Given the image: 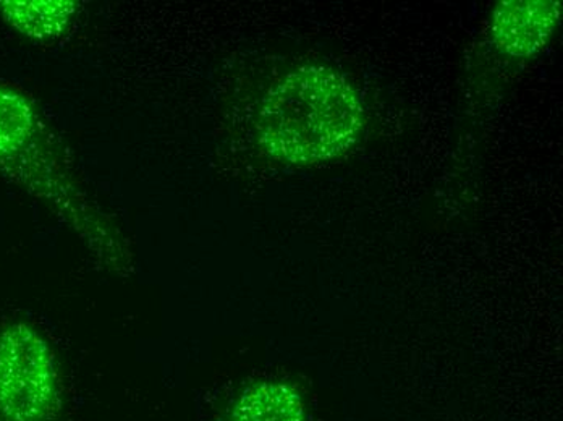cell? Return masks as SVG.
Listing matches in <instances>:
<instances>
[{
  "instance_id": "8992f818",
  "label": "cell",
  "mask_w": 563,
  "mask_h": 421,
  "mask_svg": "<svg viewBox=\"0 0 563 421\" xmlns=\"http://www.w3.org/2000/svg\"><path fill=\"white\" fill-rule=\"evenodd\" d=\"M295 394L279 385H263L240 400L230 421H300Z\"/></svg>"
},
{
  "instance_id": "5b68a950",
  "label": "cell",
  "mask_w": 563,
  "mask_h": 421,
  "mask_svg": "<svg viewBox=\"0 0 563 421\" xmlns=\"http://www.w3.org/2000/svg\"><path fill=\"white\" fill-rule=\"evenodd\" d=\"M36 114L20 92L0 87V163L12 159L34 135Z\"/></svg>"
},
{
  "instance_id": "7a4b0ae2",
  "label": "cell",
  "mask_w": 563,
  "mask_h": 421,
  "mask_svg": "<svg viewBox=\"0 0 563 421\" xmlns=\"http://www.w3.org/2000/svg\"><path fill=\"white\" fill-rule=\"evenodd\" d=\"M58 403L56 362L47 342L26 324L0 334V417L51 421Z\"/></svg>"
},
{
  "instance_id": "6da1fadb",
  "label": "cell",
  "mask_w": 563,
  "mask_h": 421,
  "mask_svg": "<svg viewBox=\"0 0 563 421\" xmlns=\"http://www.w3.org/2000/svg\"><path fill=\"white\" fill-rule=\"evenodd\" d=\"M365 122L362 99L331 68L308 65L280 78L261 102L264 151L288 164H314L352 148Z\"/></svg>"
},
{
  "instance_id": "277c9868",
  "label": "cell",
  "mask_w": 563,
  "mask_h": 421,
  "mask_svg": "<svg viewBox=\"0 0 563 421\" xmlns=\"http://www.w3.org/2000/svg\"><path fill=\"white\" fill-rule=\"evenodd\" d=\"M7 22L34 40L60 36L74 20L77 3L60 2H0Z\"/></svg>"
},
{
  "instance_id": "3957f363",
  "label": "cell",
  "mask_w": 563,
  "mask_h": 421,
  "mask_svg": "<svg viewBox=\"0 0 563 421\" xmlns=\"http://www.w3.org/2000/svg\"><path fill=\"white\" fill-rule=\"evenodd\" d=\"M561 16V3L549 0L503 2L494 10L490 36L511 57H530L548 44Z\"/></svg>"
}]
</instances>
